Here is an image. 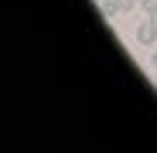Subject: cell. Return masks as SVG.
I'll use <instances>...</instances> for the list:
<instances>
[{"label": "cell", "instance_id": "1", "mask_svg": "<svg viewBox=\"0 0 157 153\" xmlns=\"http://www.w3.org/2000/svg\"><path fill=\"white\" fill-rule=\"evenodd\" d=\"M137 44L144 48H157V20H140V27H137Z\"/></svg>", "mask_w": 157, "mask_h": 153}, {"label": "cell", "instance_id": "2", "mask_svg": "<svg viewBox=\"0 0 157 153\" xmlns=\"http://www.w3.org/2000/svg\"><path fill=\"white\" fill-rule=\"evenodd\" d=\"M99 7H102V17H116V14H123V10H120V0H99Z\"/></svg>", "mask_w": 157, "mask_h": 153}, {"label": "cell", "instance_id": "3", "mask_svg": "<svg viewBox=\"0 0 157 153\" xmlns=\"http://www.w3.org/2000/svg\"><path fill=\"white\" fill-rule=\"evenodd\" d=\"M140 4H144V0H120V10H123V14H133Z\"/></svg>", "mask_w": 157, "mask_h": 153}, {"label": "cell", "instance_id": "4", "mask_svg": "<svg viewBox=\"0 0 157 153\" xmlns=\"http://www.w3.org/2000/svg\"><path fill=\"white\" fill-rule=\"evenodd\" d=\"M140 7H144V14H147L150 20L157 17V0H144V4H140Z\"/></svg>", "mask_w": 157, "mask_h": 153}, {"label": "cell", "instance_id": "5", "mask_svg": "<svg viewBox=\"0 0 157 153\" xmlns=\"http://www.w3.org/2000/svg\"><path fill=\"white\" fill-rule=\"evenodd\" d=\"M150 65H154V71H157V51H154V55H150Z\"/></svg>", "mask_w": 157, "mask_h": 153}, {"label": "cell", "instance_id": "6", "mask_svg": "<svg viewBox=\"0 0 157 153\" xmlns=\"http://www.w3.org/2000/svg\"><path fill=\"white\" fill-rule=\"evenodd\" d=\"M154 20H157V17H154Z\"/></svg>", "mask_w": 157, "mask_h": 153}]
</instances>
